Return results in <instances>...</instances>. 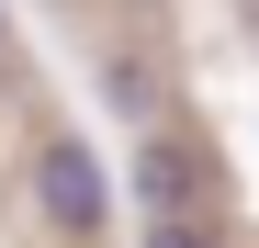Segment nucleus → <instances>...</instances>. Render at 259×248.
<instances>
[{
  "label": "nucleus",
  "instance_id": "nucleus-2",
  "mask_svg": "<svg viewBox=\"0 0 259 248\" xmlns=\"http://www.w3.org/2000/svg\"><path fill=\"white\" fill-rule=\"evenodd\" d=\"M136 192L158 203V215H192V192H203V158H192L181 136H169V124H158L147 147H136Z\"/></svg>",
  "mask_w": 259,
  "mask_h": 248
},
{
  "label": "nucleus",
  "instance_id": "nucleus-1",
  "mask_svg": "<svg viewBox=\"0 0 259 248\" xmlns=\"http://www.w3.org/2000/svg\"><path fill=\"white\" fill-rule=\"evenodd\" d=\"M34 215H46L57 237H79V248L113 226V181H102L91 136H46V147H34Z\"/></svg>",
  "mask_w": 259,
  "mask_h": 248
},
{
  "label": "nucleus",
  "instance_id": "nucleus-4",
  "mask_svg": "<svg viewBox=\"0 0 259 248\" xmlns=\"http://www.w3.org/2000/svg\"><path fill=\"white\" fill-rule=\"evenodd\" d=\"M0 46H12V23H0Z\"/></svg>",
  "mask_w": 259,
  "mask_h": 248
},
{
  "label": "nucleus",
  "instance_id": "nucleus-3",
  "mask_svg": "<svg viewBox=\"0 0 259 248\" xmlns=\"http://www.w3.org/2000/svg\"><path fill=\"white\" fill-rule=\"evenodd\" d=\"M147 248H203V226H192V215H158V226H147Z\"/></svg>",
  "mask_w": 259,
  "mask_h": 248
}]
</instances>
